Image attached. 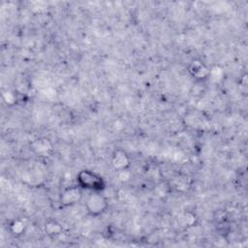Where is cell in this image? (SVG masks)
<instances>
[{"instance_id": "obj_5", "label": "cell", "mask_w": 248, "mask_h": 248, "mask_svg": "<svg viewBox=\"0 0 248 248\" xmlns=\"http://www.w3.org/2000/svg\"><path fill=\"white\" fill-rule=\"evenodd\" d=\"M187 71L189 75L196 80L206 79L210 75L209 67L200 58L191 60L187 66Z\"/></svg>"}, {"instance_id": "obj_9", "label": "cell", "mask_w": 248, "mask_h": 248, "mask_svg": "<svg viewBox=\"0 0 248 248\" xmlns=\"http://www.w3.org/2000/svg\"><path fill=\"white\" fill-rule=\"evenodd\" d=\"M47 140L46 139H38L34 143V148L38 153L47 152L50 149V146L47 144Z\"/></svg>"}, {"instance_id": "obj_2", "label": "cell", "mask_w": 248, "mask_h": 248, "mask_svg": "<svg viewBox=\"0 0 248 248\" xmlns=\"http://www.w3.org/2000/svg\"><path fill=\"white\" fill-rule=\"evenodd\" d=\"M86 213L91 217L103 215L108 208V200L103 192H91L85 200Z\"/></svg>"}, {"instance_id": "obj_6", "label": "cell", "mask_w": 248, "mask_h": 248, "mask_svg": "<svg viewBox=\"0 0 248 248\" xmlns=\"http://www.w3.org/2000/svg\"><path fill=\"white\" fill-rule=\"evenodd\" d=\"M44 232L51 239L57 238L63 232V227L59 221L54 218H47L43 226Z\"/></svg>"}, {"instance_id": "obj_7", "label": "cell", "mask_w": 248, "mask_h": 248, "mask_svg": "<svg viewBox=\"0 0 248 248\" xmlns=\"http://www.w3.org/2000/svg\"><path fill=\"white\" fill-rule=\"evenodd\" d=\"M27 230V222L22 217H16L8 224V231L14 237L22 236Z\"/></svg>"}, {"instance_id": "obj_8", "label": "cell", "mask_w": 248, "mask_h": 248, "mask_svg": "<svg viewBox=\"0 0 248 248\" xmlns=\"http://www.w3.org/2000/svg\"><path fill=\"white\" fill-rule=\"evenodd\" d=\"M179 223L180 226L185 229L195 227L198 223V216L192 211H185L181 214L179 218Z\"/></svg>"}, {"instance_id": "obj_1", "label": "cell", "mask_w": 248, "mask_h": 248, "mask_svg": "<svg viewBox=\"0 0 248 248\" xmlns=\"http://www.w3.org/2000/svg\"><path fill=\"white\" fill-rule=\"evenodd\" d=\"M77 184L84 191L103 192L107 187L105 178L95 170L89 169L80 170L76 176Z\"/></svg>"}, {"instance_id": "obj_4", "label": "cell", "mask_w": 248, "mask_h": 248, "mask_svg": "<svg viewBox=\"0 0 248 248\" xmlns=\"http://www.w3.org/2000/svg\"><path fill=\"white\" fill-rule=\"evenodd\" d=\"M110 165L116 172H119L129 170L132 165V160L126 150L122 148H116L111 153Z\"/></svg>"}, {"instance_id": "obj_3", "label": "cell", "mask_w": 248, "mask_h": 248, "mask_svg": "<svg viewBox=\"0 0 248 248\" xmlns=\"http://www.w3.org/2000/svg\"><path fill=\"white\" fill-rule=\"evenodd\" d=\"M83 198V190L78 185H72L64 188L59 194L58 202L61 207L67 208L78 204Z\"/></svg>"}, {"instance_id": "obj_10", "label": "cell", "mask_w": 248, "mask_h": 248, "mask_svg": "<svg viewBox=\"0 0 248 248\" xmlns=\"http://www.w3.org/2000/svg\"><path fill=\"white\" fill-rule=\"evenodd\" d=\"M170 190V186L164 182V183H163V193H164V196H167ZM155 194L158 195V196H160V197H162V182L159 183V184L156 186V188H155Z\"/></svg>"}]
</instances>
